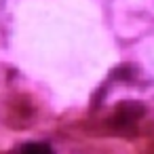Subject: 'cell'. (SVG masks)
I'll list each match as a JSON object with an SVG mask.
<instances>
[{
    "label": "cell",
    "mask_w": 154,
    "mask_h": 154,
    "mask_svg": "<svg viewBox=\"0 0 154 154\" xmlns=\"http://www.w3.org/2000/svg\"><path fill=\"white\" fill-rule=\"evenodd\" d=\"M11 154H57V152L47 141H23L15 146Z\"/></svg>",
    "instance_id": "obj_1"
}]
</instances>
